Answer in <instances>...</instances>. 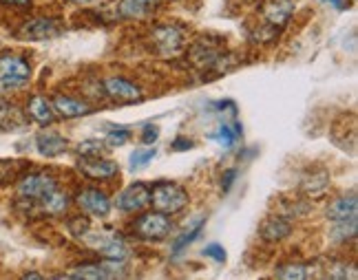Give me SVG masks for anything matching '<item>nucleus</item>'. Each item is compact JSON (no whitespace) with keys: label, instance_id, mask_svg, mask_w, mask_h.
Instances as JSON below:
<instances>
[{"label":"nucleus","instance_id":"nucleus-12","mask_svg":"<svg viewBox=\"0 0 358 280\" xmlns=\"http://www.w3.org/2000/svg\"><path fill=\"white\" fill-rule=\"evenodd\" d=\"M60 34L56 20H47V18H38L24 24L22 36L29 38V40H49V38H56Z\"/></svg>","mask_w":358,"mask_h":280},{"label":"nucleus","instance_id":"nucleus-3","mask_svg":"<svg viewBox=\"0 0 358 280\" xmlns=\"http://www.w3.org/2000/svg\"><path fill=\"white\" fill-rule=\"evenodd\" d=\"M173 230V221L164 212H146L133 223V232L144 241H162Z\"/></svg>","mask_w":358,"mask_h":280},{"label":"nucleus","instance_id":"nucleus-30","mask_svg":"<svg viewBox=\"0 0 358 280\" xmlns=\"http://www.w3.org/2000/svg\"><path fill=\"white\" fill-rule=\"evenodd\" d=\"M203 254L208 256V258H213V260H217V263H226V249H224L222 245H219V243L206 245Z\"/></svg>","mask_w":358,"mask_h":280},{"label":"nucleus","instance_id":"nucleus-19","mask_svg":"<svg viewBox=\"0 0 358 280\" xmlns=\"http://www.w3.org/2000/svg\"><path fill=\"white\" fill-rule=\"evenodd\" d=\"M27 110H29V115H31L38 124H43V126L51 124L53 117H56V110H53L51 102H47L45 97H40V95L31 97V100H29V106H27Z\"/></svg>","mask_w":358,"mask_h":280},{"label":"nucleus","instance_id":"nucleus-17","mask_svg":"<svg viewBox=\"0 0 358 280\" xmlns=\"http://www.w3.org/2000/svg\"><path fill=\"white\" fill-rule=\"evenodd\" d=\"M208 137H210V142L219 144L224 150H230L232 146H235L237 137H241V124H239V121H235L232 126L222 124V126H217V131L210 133Z\"/></svg>","mask_w":358,"mask_h":280},{"label":"nucleus","instance_id":"nucleus-24","mask_svg":"<svg viewBox=\"0 0 358 280\" xmlns=\"http://www.w3.org/2000/svg\"><path fill=\"white\" fill-rule=\"evenodd\" d=\"M277 276L285 278V280H303V278L310 276V272H308L306 265H301V263H287L277 270Z\"/></svg>","mask_w":358,"mask_h":280},{"label":"nucleus","instance_id":"nucleus-33","mask_svg":"<svg viewBox=\"0 0 358 280\" xmlns=\"http://www.w3.org/2000/svg\"><path fill=\"white\" fill-rule=\"evenodd\" d=\"M3 5H11V7H29L31 0H0Z\"/></svg>","mask_w":358,"mask_h":280},{"label":"nucleus","instance_id":"nucleus-18","mask_svg":"<svg viewBox=\"0 0 358 280\" xmlns=\"http://www.w3.org/2000/svg\"><path fill=\"white\" fill-rule=\"evenodd\" d=\"M294 11V5L290 3V0H274V3L266 5L264 13H266V20L270 24H285L287 20H290Z\"/></svg>","mask_w":358,"mask_h":280},{"label":"nucleus","instance_id":"nucleus-31","mask_svg":"<svg viewBox=\"0 0 358 280\" xmlns=\"http://www.w3.org/2000/svg\"><path fill=\"white\" fill-rule=\"evenodd\" d=\"M235 179H237V170H235V168H230V170L224 172V177H222V188H224V192H228L232 188Z\"/></svg>","mask_w":358,"mask_h":280},{"label":"nucleus","instance_id":"nucleus-23","mask_svg":"<svg viewBox=\"0 0 358 280\" xmlns=\"http://www.w3.org/2000/svg\"><path fill=\"white\" fill-rule=\"evenodd\" d=\"M131 128L129 126H113V128H108L106 133V139H104V144L106 146H111V148H120L124 146L131 139Z\"/></svg>","mask_w":358,"mask_h":280},{"label":"nucleus","instance_id":"nucleus-21","mask_svg":"<svg viewBox=\"0 0 358 280\" xmlns=\"http://www.w3.org/2000/svg\"><path fill=\"white\" fill-rule=\"evenodd\" d=\"M356 226H358L356 216L345 219V221H336L334 228H332V234H329V239H332L334 243H348V241L356 239Z\"/></svg>","mask_w":358,"mask_h":280},{"label":"nucleus","instance_id":"nucleus-22","mask_svg":"<svg viewBox=\"0 0 358 280\" xmlns=\"http://www.w3.org/2000/svg\"><path fill=\"white\" fill-rule=\"evenodd\" d=\"M40 203H43V207H45V212H47V214H62L64 209L69 207V197H66L64 192H60V190L56 188L53 192H49L47 197H45L43 201H40Z\"/></svg>","mask_w":358,"mask_h":280},{"label":"nucleus","instance_id":"nucleus-9","mask_svg":"<svg viewBox=\"0 0 358 280\" xmlns=\"http://www.w3.org/2000/svg\"><path fill=\"white\" fill-rule=\"evenodd\" d=\"M203 228H206V219L203 216H195V219H192L188 226L184 228V232L175 236V241H173V258H177L179 254H182V251L190 243H195L199 239V234L203 232Z\"/></svg>","mask_w":358,"mask_h":280},{"label":"nucleus","instance_id":"nucleus-16","mask_svg":"<svg viewBox=\"0 0 358 280\" xmlns=\"http://www.w3.org/2000/svg\"><path fill=\"white\" fill-rule=\"evenodd\" d=\"M292 226L290 221L283 219V216H270L264 226H261V239L266 241H281L290 234Z\"/></svg>","mask_w":358,"mask_h":280},{"label":"nucleus","instance_id":"nucleus-35","mask_svg":"<svg viewBox=\"0 0 358 280\" xmlns=\"http://www.w3.org/2000/svg\"><path fill=\"white\" fill-rule=\"evenodd\" d=\"M69 3H78V5H85V3H89V0H69Z\"/></svg>","mask_w":358,"mask_h":280},{"label":"nucleus","instance_id":"nucleus-4","mask_svg":"<svg viewBox=\"0 0 358 280\" xmlns=\"http://www.w3.org/2000/svg\"><path fill=\"white\" fill-rule=\"evenodd\" d=\"M58 188L56 179L49 172H29L27 177L20 179L18 184V194L27 201H43L49 192Z\"/></svg>","mask_w":358,"mask_h":280},{"label":"nucleus","instance_id":"nucleus-7","mask_svg":"<svg viewBox=\"0 0 358 280\" xmlns=\"http://www.w3.org/2000/svg\"><path fill=\"white\" fill-rule=\"evenodd\" d=\"M78 168L89 179H113L120 175V165L115 161L100 159V157H82Z\"/></svg>","mask_w":358,"mask_h":280},{"label":"nucleus","instance_id":"nucleus-27","mask_svg":"<svg viewBox=\"0 0 358 280\" xmlns=\"http://www.w3.org/2000/svg\"><path fill=\"white\" fill-rule=\"evenodd\" d=\"M91 228V223L87 216H78V219H71L69 221V232H71L73 236H85Z\"/></svg>","mask_w":358,"mask_h":280},{"label":"nucleus","instance_id":"nucleus-15","mask_svg":"<svg viewBox=\"0 0 358 280\" xmlns=\"http://www.w3.org/2000/svg\"><path fill=\"white\" fill-rule=\"evenodd\" d=\"M155 42L164 53H175V51L182 49L184 36L179 29H175V27H159V29L155 31Z\"/></svg>","mask_w":358,"mask_h":280},{"label":"nucleus","instance_id":"nucleus-14","mask_svg":"<svg viewBox=\"0 0 358 280\" xmlns=\"http://www.w3.org/2000/svg\"><path fill=\"white\" fill-rule=\"evenodd\" d=\"M358 212V201H356V194H350V197H341L336 199L332 205L327 209V219L336 223V221H345V219H352L356 216Z\"/></svg>","mask_w":358,"mask_h":280},{"label":"nucleus","instance_id":"nucleus-32","mask_svg":"<svg viewBox=\"0 0 358 280\" xmlns=\"http://www.w3.org/2000/svg\"><path fill=\"white\" fill-rule=\"evenodd\" d=\"M192 146H195V142H192V139H186V137H177L173 142V150H190Z\"/></svg>","mask_w":358,"mask_h":280},{"label":"nucleus","instance_id":"nucleus-5","mask_svg":"<svg viewBox=\"0 0 358 280\" xmlns=\"http://www.w3.org/2000/svg\"><path fill=\"white\" fill-rule=\"evenodd\" d=\"M150 203V188L142 181H135L129 188H124L117 199H115V207L122 209V212H140Z\"/></svg>","mask_w":358,"mask_h":280},{"label":"nucleus","instance_id":"nucleus-25","mask_svg":"<svg viewBox=\"0 0 358 280\" xmlns=\"http://www.w3.org/2000/svg\"><path fill=\"white\" fill-rule=\"evenodd\" d=\"M157 150L155 148H135V152L131 155V170H142L150 161L155 159Z\"/></svg>","mask_w":358,"mask_h":280},{"label":"nucleus","instance_id":"nucleus-1","mask_svg":"<svg viewBox=\"0 0 358 280\" xmlns=\"http://www.w3.org/2000/svg\"><path fill=\"white\" fill-rule=\"evenodd\" d=\"M150 203L164 214H177L188 205V192L173 181H157L150 188Z\"/></svg>","mask_w":358,"mask_h":280},{"label":"nucleus","instance_id":"nucleus-20","mask_svg":"<svg viewBox=\"0 0 358 280\" xmlns=\"http://www.w3.org/2000/svg\"><path fill=\"white\" fill-rule=\"evenodd\" d=\"M157 0H122L120 16L122 18H142L150 9H155Z\"/></svg>","mask_w":358,"mask_h":280},{"label":"nucleus","instance_id":"nucleus-6","mask_svg":"<svg viewBox=\"0 0 358 280\" xmlns=\"http://www.w3.org/2000/svg\"><path fill=\"white\" fill-rule=\"evenodd\" d=\"M76 201L91 216H100L102 219V216H106L108 212H111V199L106 197V192H102L98 188H85V190H80Z\"/></svg>","mask_w":358,"mask_h":280},{"label":"nucleus","instance_id":"nucleus-11","mask_svg":"<svg viewBox=\"0 0 358 280\" xmlns=\"http://www.w3.org/2000/svg\"><path fill=\"white\" fill-rule=\"evenodd\" d=\"M36 148H38V152L43 157H49L51 159V157L62 155V152L66 150V139L60 137L58 133L47 131V133H40L36 137Z\"/></svg>","mask_w":358,"mask_h":280},{"label":"nucleus","instance_id":"nucleus-34","mask_svg":"<svg viewBox=\"0 0 358 280\" xmlns=\"http://www.w3.org/2000/svg\"><path fill=\"white\" fill-rule=\"evenodd\" d=\"M22 278H24V280H29V278H43V276H40V274H24Z\"/></svg>","mask_w":358,"mask_h":280},{"label":"nucleus","instance_id":"nucleus-2","mask_svg":"<svg viewBox=\"0 0 358 280\" xmlns=\"http://www.w3.org/2000/svg\"><path fill=\"white\" fill-rule=\"evenodd\" d=\"M31 78V66L20 55H0V89H20Z\"/></svg>","mask_w":358,"mask_h":280},{"label":"nucleus","instance_id":"nucleus-8","mask_svg":"<svg viewBox=\"0 0 358 280\" xmlns=\"http://www.w3.org/2000/svg\"><path fill=\"white\" fill-rule=\"evenodd\" d=\"M104 91L108 97H113L117 102H135L142 97L140 87H135L133 82L124 80V78H108L104 80Z\"/></svg>","mask_w":358,"mask_h":280},{"label":"nucleus","instance_id":"nucleus-10","mask_svg":"<svg viewBox=\"0 0 358 280\" xmlns=\"http://www.w3.org/2000/svg\"><path fill=\"white\" fill-rule=\"evenodd\" d=\"M51 106L64 119H73V117H82V115H89L91 113V108L85 102L73 100V97H66V95H56V97H53V104Z\"/></svg>","mask_w":358,"mask_h":280},{"label":"nucleus","instance_id":"nucleus-13","mask_svg":"<svg viewBox=\"0 0 358 280\" xmlns=\"http://www.w3.org/2000/svg\"><path fill=\"white\" fill-rule=\"evenodd\" d=\"M95 247H98V251L106 260H124L129 256L127 243L117 239V236H102L100 243H95Z\"/></svg>","mask_w":358,"mask_h":280},{"label":"nucleus","instance_id":"nucleus-29","mask_svg":"<svg viewBox=\"0 0 358 280\" xmlns=\"http://www.w3.org/2000/svg\"><path fill=\"white\" fill-rule=\"evenodd\" d=\"M159 139V126H155V124H146L144 128H142V142L146 144V146H153L155 142Z\"/></svg>","mask_w":358,"mask_h":280},{"label":"nucleus","instance_id":"nucleus-26","mask_svg":"<svg viewBox=\"0 0 358 280\" xmlns=\"http://www.w3.org/2000/svg\"><path fill=\"white\" fill-rule=\"evenodd\" d=\"M104 142L102 139H85L78 144V155L80 157H102L104 152Z\"/></svg>","mask_w":358,"mask_h":280},{"label":"nucleus","instance_id":"nucleus-28","mask_svg":"<svg viewBox=\"0 0 358 280\" xmlns=\"http://www.w3.org/2000/svg\"><path fill=\"white\" fill-rule=\"evenodd\" d=\"M329 278H356V270H354V265L338 263L329 270Z\"/></svg>","mask_w":358,"mask_h":280}]
</instances>
